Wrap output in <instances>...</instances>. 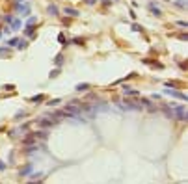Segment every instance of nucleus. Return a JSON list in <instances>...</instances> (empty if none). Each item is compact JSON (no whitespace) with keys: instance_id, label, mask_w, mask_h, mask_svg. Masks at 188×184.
<instances>
[{"instance_id":"7ed1b4c3","label":"nucleus","mask_w":188,"mask_h":184,"mask_svg":"<svg viewBox=\"0 0 188 184\" xmlns=\"http://www.w3.org/2000/svg\"><path fill=\"white\" fill-rule=\"evenodd\" d=\"M149 9H151V13H153V15H156V17H160V15H162L160 8H156L155 4H149Z\"/></svg>"},{"instance_id":"ddd939ff","label":"nucleus","mask_w":188,"mask_h":184,"mask_svg":"<svg viewBox=\"0 0 188 184\" xmlns=\"http://www.w3.org/2000/svg\"><path fill=\"white\" fill-rule=\"evenodd\" d=\"M86 2H88V4H95L97 0H86Z\"/></svg>"},{"instance_id":"423d86ee","label":"nucleus","mask_w":188,"mask_h":184,"mask_svg":"<svg viewBox=\"0 0 188 184\" xmlns=\"http://www.w3.org/2000/svg\"><path fill=\"white\" fill-rule=\"evenodd\" d=\"M88 89V84H78L76 86V91H86Z\"/></svg>"},{"instance_id":"39448f33","label":"nucleus","mask_w":188,"mask_h":184,"mask_svg":"<svg viewBox=\"0 0 188 184\" xmlns=\"http://www.w3.org/2000/svg\"><path fill=\"white\" fill-rule=\"evenodd\" d=\"M63 11H65L67 15H71V17H78V11H76V9H73V8H65Z\"/></svg>"},{"instance_id":"f257e3e1","label":"nucleus","mask_w":188,"mask_h":184,"mask_svg":"<svg viewBox=\"0 0 188 184\" xmlns=\"http://www.w3.org/2000/svg\"><path fill=\"white\" fill-rule=\"evenodd\" d=\"M173 117H179V119H186V110L183 108V106H175L173 108Z\"/></svg>"},{"instance_id":"1a4fd4ad","label":"nucleus","mask_w":188,"mask_h":184,"mask_svg":"<svg viewBox=\"0 0 188 184\" xmlns=\"http://www.w3.org/2000/svg\"><path fill=\"white\" fill-rule=\"evenodd\" d=\"M41 100H43V95H37V97L32 99V102H41Z\"/></svg>"},{"instance_id":"9d476101","label":"nucleus","mask_w":188,"mask_h":184,"mask_svg":"<svg viewBox=\"0 0 188 184\" xmlns=\"http://www.w3.org/2000/svg\"><path fill=\"white\" fill-rule=\"evenodd\" d=\"M58 104V99H54V100H49V106H56Z\"/></svg>"},{"instance_id":"0eeeda50","label":"nucleus","mask_w":188,"mask_h":184,"mask_svg":"<svg viewBox=\"0 0 188 184\" xmlns=\"http://www.w3.org/2000/svg\"><path fill=\"white\" fill-rule=\"evenodd\" d=\"M125 93H130V95H138V91H136V89H130V88H127V86H125Z\"/></svg>"},{"instance_id":"6e6552de","label":"nucleus","mask_w":188,"mask_h":184,"mask_svg":"<svg viewBox=\"0 0 188 184\" xmlns=\"http://www.w3.org/2000/svg\"><path fill=\"white\" fill-rule=\"evenodd\" d=\"M58 41L62 43V45H65V43H67V41H65V35H63V33H60V35H58Z\"/></svg>"},{"instance_id":"f03ea898","label":"nucleus","mask_w":188,"mask_h":184,"mask_svg":"<svg viewBox=\"0 0 188 184\" xmlns=\"http://www.w3.org/2000/svg\"><path fill=\"white\" fill-rule=\"evenodd\" d=\"M166 93H168V95H173V97H179V99H186L184 93H179V91H175V89H170V88L166 89Z\"/></svg>"},{"instance_id":"9b49d317","label":"nucleus","mask_w":188,"mask_h":184,"mask_svg":"<svg viewBox=\"0 0 188 184\" xmlns=\"http://www.w3.org/2000/svg\"><path fill=\"white\" fill-rule=\"evenodd\" d=\"M58 73H60L58 69H56V71H52V73H50V78H54V76H58Z\"/></svg>"},{"instance_id":"20e7f679","label":"nucleus","mask_w":188,"mask_h":184,"mask_svg":"<svg viewBox=\"0 0 188 184\" xmlns=\"http://www.w3.org/2000/svg\"><path fill=\"white\" fill-rule=\"evenodd\" d=\"M49 13H50V15H52V17H56V15H58L60 11H58V8H56L54 4H50V6H49Z\"/></svg>"},{"instance_id":"f8f14e48","label":"nucleus","mask_w":188,"mask_h":184,"mask_svg":"<svg viewBox=\"0 0 188 184\" xmlns=\"http://www.w3.org/2000/svg\"><path fill=\"white\" fill-rule=\"evenodd\" d=\"M62 61H63V58H62V54H60L58 58H56V63H58V65H60V63H62Z\"/></svg>"}]
</instances>
